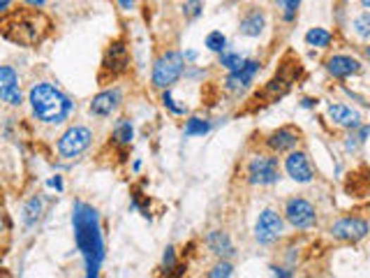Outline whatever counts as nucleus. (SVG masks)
<instances>
[{
    "label": "nucleus",
    "mask_w": 370,
    "mask_h": 278,
    "mask_svg": "<svg viewBox=\"0 0 370 278\" xmlns=\"http://www.w3.org/2000/svg\"><path fill=\"white\" fill-rule=\"evenodd\" d=\"M72 227H74V243H77L86 265V276L95 278L100 274V267L104 262V236L97 209L86 202H74Z\"/></svg>",
    "instance_id": "f257e3e1"
},
{
    "label": "nucleus",
    "mask_w": 370,
    "mask_h": 278,
    "mask_svg": "<svg viewBox=\"0 0 370 278\" xmlns=\"http://www.w3.org/2000/svg\"><path fill=\"white\" fill-rule=\"evenodd\" d=\"M0 28H3V37L7 42L32 49V47H39L49 35H51L54 23L44 12H39L37 7L35 10L23 7V10L3 12Z\"/></svg>",
    "instance_id": "f03ea898"
},
{
    "label": "nucleus",
    "mask_w": 370,
    "mask_h": 278,
    "mask_svg": "<svg viewBox=\"0 0 370 278\" xmlns=\"http://www.w3.org/2000/svg\"><path fill=\"white\" fill-rule=\"evenodd\" d=\"M28 104L32 109V116L44 126L65 123V121L72 116V109H74V102L70 97L65 95L61 88L49 84V81H37V84L30 86Z\"/></svg>",
    "instance_id": "7ed1b4c3"
},
{
    "label": "nucleus",
    "mask_w": 370,
    "mask_h": 278,
    "mask_svg": "<svg viewBox=\"0 0 370 278\" xmlns=\"http://www.w3.org/2000/svg\"><path fill=\"white\" fill-rule=\"evenodd\" d=\"M185 72V54L180 52H164L153 65L151 72V84L160 91H167L183 77Z\"/></svg>",
    "instance_id": "20e7f679"
},
{
    "label": "nucleus",
    "mask_w": 370,
    "mask_h": 278,
    "mask_svg": "<svg viewBox=\"0 0 370 278\" xmlns=\"http://www.w3.org/2000/svg\"><path fill=\"white\" fill-rule=\"evenodd\" d=\"M128 70H130V49L125 47L123 40H113V42L106 47V52L102 56L100 84H111L113 79L125 75Z\"/></svg>",
    "instance_id": "39448f33"
},
{
    "label": "nucleus",
    "mask_w": 370,
    "mask_h": 278,
    "mask_svg": "<svg viewBox=\"0 0 370 278\" xmlns=\"http://www.w3.org/2000/svg\"><path fill=\"white\" fill-rule=\"evenodd\" d=\"M90 144H93V130L86 126H72L61 135L56 149H58L61 158L74 160L79 158L81 153H86L90 149Z\"/></svg>",
    "instance_id": "423d86ee"
},
{
    "label": "nucleus",
    "mask_w": 370,
    "mask_h": 278,
    "mask_svg": "<svg viewBox=\"0 0 370 278\" xmlns=\"http://www.w3.org/2000/svg\"><path fill=\"white\" fill-rule=\"evenodd\" d=\"M245 179L252 186H273L280 181V162L276 155H254L245 167Z\"/></svg>",
    "instance_id": "0eeeda50"
},
{
    "label": "nucleus",
    "mask_w": 370,
    "mask_h": 278,
    "mask_svg": "<svg viewBox=\"0 0 370 278\" xmlns=\"http://www.w3.org/2000/svg\"><path fill=\"white\" fill-rule=\"evenodd\" d=\"M285 220L290 223L294 230H312L317 225V209L315 204L308 202L306 198H290L285 202Z\"/></svg>",
    "instance_id": "6e6552de"
},
{
    "label": "nucleus",
    "mask_w": 370,
    "mask_h": 278,
    "mask_svg": "<svg viewBox=\"0 0 370 278\" xmlns=\"http://www.w3.org/2000/svg\"><path fill=\"white\" fill-rule=\"evenodd\" d=\"M285 230V220L278 214L276 209H264L254 223V239L261 246H273V243L283 236Z\"/></svg>",
    "instance_id": "1a4fd4ad"
},
{
    "label": "nucleus",
    "mask_w": 370,
    "mask_h": 278,
    "mask_svg": "<svg viewBox=\"0 0 370 278\" xmlns=\"http://www.w3.org/2000/svg\"><path fill=\"white\" fill-rule=\"evenodd\" d=\"M331 236L338 241H347V243H357L361 239H366L370 234V223L359 216H345L340 220H335L331 225Z\"/></svg>",
    "instance_id": "9d476101"
},
{
    "label": "nucleus",
    "mask_w": 370,
    "mask_h": 278,
    "mask_svg": "<svg viewBox=\"0 0 370 278\" xmlns=\"http://www.w3.org/2000/svg\"><path fill=\"white\" fill-rule=\"evenodd\" d=\"M259 70H261V63L259 61H245L241 68L234 70V72H229V75L225 77V88H227L229 93H243V91H248Z\"/></svg>",
    "instance_id": "9b49d317"
},
{
    "label": "nucleus",
    "mask_w": 370,
    "mask_h": 278,
    "mask_svg": "<svg viewBox=\"0 0 370 278\" xmlns=\"http://www.w3.org/2000/svg\"><path fill=\"white\" fill-rule=\"evenodd\" d=\"M285 171L296 183H310L315 179V169L310 165L308 153L303 151H290V155L285 158Z\"/></svg>",
    "instance_id": "f8f14e48"
},
{
    "label": "nucleus",
    "mask_w": 370,
    "mask_h": 278,
    "mask_svg": "<svg viewBox=\"0 0 370 278\" xmlns=\"http://www.w3.org/2000/svg\"><path fill=\"white\" fill-rule=\"evenodd\" d=\"M123 102V91L121 88H106V91H100L93 100H90V114L97 119H109L118 111Z\"/></svg>",
    "instance_id": "ddd939ff"
},
{
    "label": "nucleus",
    "mask_w": 370,
    "mask_h": 278,
    "mask_svg": "<svg viewBox=\"0 0 370 278\" xmlns=\"http://www.w3.org/2000/svg\"><path fill=\"white\" fill-rule=\"evenodd\" d=\"M361 70H364V65H361L354 56H347V54H335L326 61V72L335 79H350L354 75H361Z\"/></svg>",
    "instance_id": "4468645a"
},
{
    "label": "nucleus",
    "mask_w": 370,
    "mask_h": 278,
    "mask_svg": "<svg viewBox=\"0 0 370 278\" xmlns=\"http://www.w3.org/2000/svg\"><path fill=\"white\" fill-rule=\"evenodd\" d=\"M328 119L333 121L335 126H340L345 130H357L361 126V114L350 107V104H343V102H331L326 107Z\"/></svg>",
    "instance_id": "2eb2a0df"
},
{
    "label": "nucleus",
    "mask_w": 370,
    "mask_h": 278,
    "mask_svg": "<svg viewBox=\"0 0 370 278\" xmlns=\"http://www.w3.org/2000/svg\"><path fill=\"white\" fill-rule=\"evenodd\" d=\"M264 28H266V14L259 7H252L238 21V35L243 37H259Z\"/></svg>",
    "instance_id": "dca6fc26"
},
{
    "label": "nucleus",
    "mask_w": 370,
    "mask_h": 278,
    "mask_svg": "<svg viewBox=\"0 0 370 278\" xmlns=\"http://www.w3.org/2000/svg\"><path fill=\"white\" fill-rule=\"evenodd\" d=\"M299 142H301V137L292 128H280V130H276V133H271L266 137V146L273 153H290V151L296 149V144Z\"/></svg>",
    "instance_id": "f3484780"
},
{
    "label": "nucleus",
    "mask_w": 370,
    "mask_h": 278,
    "mask_svg": "<svg viewBox=\"0 0 370 278\" xmlns=\"http://www.w3.org/2000/svg\"><path fill=\"white\" fill-rule=\"evenodd\" d=\"M206 246H209V250L213 253V255H218L222 260L234 258V253H236L232 239H229V234L222 232V230H213V232L206 234Z\"/></svg>",
    "instance_id": "a211bd4d"
},
{
    "label": "nucleus",
    "mask_w": 370,
    "mask_h": 278,
    "mask_svg": "<svg viewBox=\"0 0 370 278\" xmlns=\"http://www.w3.org/2000/svg\"><path fill=\"white\" fill-rule=\"evenodd\" d=\"M111 137H113V142L121 144V146H130V144H132V139H135L132 121L125 119V116H121V119L116 121V123H113Z\"/></svg>",
    "instance_id": "6ab92c4d"
},
{
    "label": "nucleus",
    "mask_w": 370,
    "mask_h": 278,
    "mask_svg": "<svg viewBox=\"0 0 370 278\" xmlns=\"http://www.w3.org/2000/svg\"><path fill=\"white\" fill-rule=\"evenodd\" d=\"M42 214H44V200L39 198V195H35V198L28 200L26 207H23V214H21L23 225H26V227L37 225V220L42 218Z\"/></svg>",
    "instance_id": "aec40b11"
},
{
    "label": "nucleus",
    "mask_w": 370,
    "mask_h": 278,
    "mask_svg": "<svg viewBox=\"0 0 370 278\" xmlns=\"http://www.w3.org/2000/svg\"><path fill=\"white\" fill-rule=\"evenodd\" d=\"M185 137H204L206 133H211V121L202 119V116H192L185 121Z\"/></svg>",
    "instance_id": "412c9836"
},
{
    "label": "nucleus",
    "mask_w": 370,
    "mask_h": 278,
    "mask_svg": "<svg viewBox=\"0 0 370 278\" xmlns=\"http://www.w3.org/2000/svg\"><path fill=\"white\" fill-rule=\"evenodd\" d=\"M306 42L308 47H317V49H326L333 42V35L326 28H310L306 32Z\"/></svg>",
    "instance_id": "4be33fe9"
},
{
    "label": "nucleus",
    "mask_w": 370,
    "mask_h": 278,
    "mask_svg": "<svg viewBox=\"0 0 370 278\" xmlns=\"http://www.w3.org/2000/svg\"><path fill=\"white\" fill-rule=\"evenodd\" d=\"M16 88H19V75L10 65H3L0 68V93H10L16 91Z\"/></svg>",
    "instance_id": "5701e85b"
},
{
    "label": "nucleus",
    "mask_w": 370,
    "mask_h": 278,
    "mask_svg": "<svg viewBox=\"0 0 370 278\" xmlns=\"http://www.w3.org/2000/svg\"><path fill=\"white\" fill-rule=\"evenodd\" d=\"M243 63H245L243 54H238V52H229V49H225V52L220 54V65H222V68H225L227 72L238 70Z\"/></svg>",
    "instance_id": "b1692460"
},
{
    "label": "nucleus",
    "mask_w": 370,
    "mask_h": 278,
    "mask_svg": "<svg viewBox=\"0 0 370 278\" xmlns=\"http://www.w3.org/2000/svg\"><path fill=\"white\" fill-rule=\"evenodd\" d=\"M204 44H206L209 52H216V54H222L227 49V37L222 35L220 30H213L206 35V40H204Z\"/></svg>",
    "instance_id": "393cba45"
},
{
    "label": "nucleus",
    "mask_w": 370,
    "mask_h": 278,
    "mask_svg": "<svg viewBox=\"0 0 370 278\" xmlns=\"http://www.w3.org/2000/svg\"><path fill=\"white\" fill-rule=\"evenodd\" d=\"M352 28H354L357 37L368 40L370 37V10H366L364 14H359L354 19V23H352Z\"/></svg>",
    "instance_id": "a878e982"
},
{
    "label": "nucleus",
    "mask_w": 370,
    "mask_h": 278,
    "mask_svg": "<svg viewBox=\"0 0 370 278\" xmlns=\"http://www.w3.org/2000/svg\"><path fill=\"white\" fill-rule=\"evenodd\" d=\"M278 5H280V10H283V19L285 21H294L296 12H299L301 0H278Z\"/></svg>",
    "instance_id": "bb28decb"
},
{
    "label": "nucleus",
    "mask_w": 370,
    "mask_h": 278,
    "mask_svg": "<svg viewBox=\"0 0 370 278\" xmlns=\"http://www.w3.org/2000/svg\"><path fill=\"white\" fill-rule=\"evenodd\" d=\"M204 12V3L202 0H185L183 3V14L185 19H197Z\"/></svg>",
    "instance_id": "cd10ccee"
},
{
    "label": "nucleus",
    "mask_w": 370,
    "mask_h": 278,
    "mask_svg": "<svg viewBox=\"0 0 370 278\" xmlns=\"http://www.w3.org/2000/svg\"><path fill=\"white\" fill-rule=\"evenodd\" d=\"M232 274H234V267H232V262H227V260H222V262H218L209 272L211 278H229Z\"/></svg>",
    "instance_id": "c85d7f7f"
},
{
    "label": "nucleus",
    "mask_w": 370,
    "mask_h": 278,
    "mask_svg": "<svg viewBox=\"0 0 370 278\" xmlns=\"http://www.w3.org/2000/svg\"><path fill=\"white\" fill-rule=\"evenodd\" d=\"M162 104H164V107H167L171 114H176V116H183V114L187 111L185 107H178V104H176V100H174V97H171V93H169V88H167V91H164V93H162Z\"/></svg>",
    "instance_id": "c756f323"
},
{
    "label": "nucleus",
    "mask_w": 370,
    "mask_h": 278,
    "mask_svg": "<svg viewBox=\"0 0 370 278\" xmlns=\"http://www.w3.org/2000/svg\"><path fill=\"white\" fill-rule=\"evenodd\" d=\"M162 267H164V272H171V269L176 267V250H174V246H167V250H164Z\"/></svg>",
    "instance_id": "7c9ffc66"
},
{
    "label": "nucleus",
    "mask_w": 370,
    "mask_h": 278,
    "mask_svg": "<svg viewBox=\"0 0 370 278\" xmlns=\"http://www.w3.org/2000/svg\"><path fill=\"white\" fill-rule=\"evenodd\" d=\"M271 272H273L276 276H283V278H290V276H294V272H287V269H283V267H276V265H271Z\"/></svg>",
    "instance_id": "2f4dec72"
},
{
    "label": "nucleus",
    "mask_w": 370,
    "mask_h": 278,
    "mask_svg": "<svg viewBox=\"0 0 370 278\" xmlns=\"http://www.w3.org/2000/svg\"><path fill=\"white\" fill-rule=\"evenodd\" d=\"M118 5H121L125 12H132V10H135V0H118Z\"/></svg>",
    "instance_id": "473e14b6"
},
{
    "label": "nucleus",
    "mask_w": 370,
    "mask_h": 278,
    "mask_svg": "<svg viewBox=\"0 0 370 278\" xmlns=\"http://www.w3.org/2000/svg\"><path fill=\"white\" fill-rule=\"evenodd\" d=\"M28 7H44L47 5V0H23Z\"/></svg>",
    "instance_id": "72a5a7b5"
},
{
    "label": "nucleus",
    "mask_w": 370,
    "mask_h": 278,
    "mask_svg": "<svg viewBox=\"0 0 370 278\" xmlns=\"http://www.w3.org/2000/svg\"><path fill=\"white\" fill-rule=\"evenodd\" d=\"M301 104H303V107H306V109H312V107H315V104H317V100H315V97H306V100H303Z\"/></svg>",
    "instance_id": "f704fd0d"
},
{
    "label": "nucleus",
    "mask_w": 370,
    "mask_h": 278,
    "mask_svg": "<svg viewBox=\"0 0 370 278\" xmlns=\"http://www.w3.org/2000/svg\"><path fill=\"white\" fill-rule=\"evenodd\" d=\"M10 3H12V0H3V3H0V12H7V10H10Z\"/></svg>",
    "instance_id": "c9c22d12"
},
{
    "label": "nucleus",
    "mask_w": 370,
    "mask_h": 278,
    "mask_svg": "<svg viewBox=\"0 0 370 278\" xmlns=\"http://www.w3.org/2000/svg\"><path fill=\"white\" fill-rule=\"evenodd\" d=\"M361 5H364L366 10H370V0H361Z\"/></svg>",
    "instance_id": "e433bc0d"
},
{
    "label": "nucleus",
    "mask_w": 370,
    "mask_h": 278,
    "mask_svg": "<svg viewBox=\"0 0 370 278\" xmlns=\"http://www.w3.org/2000/svg\"><path fill=\"white\" fill-rule=\"evenodd\" d=\"M364 54H366V59H368V61H370V44H368V47H366V52H364Z\"/></svg>",
    "instance_id": "4c0bfd02"
}]
</instances>
